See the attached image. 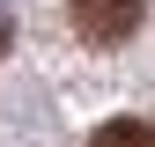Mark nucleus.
I'll use <instances>...</instances> for the list:
<instances>
[{"label": "nucleus", "mask_w": 155, "mask_h": 147, "mask_svg": "<svg viewBox=\"0 0 155 147\" xmlns=\"http://www.w3.org/2000/svg\"><path fill=\"white\" fill-rule=\"evenodd\" d=\"M140 15H148V0H67V22L81 44H126L133 30H140Z\"/></svg>", "instance_id": "f257e3e1"}, {"label": "nucleus", "mask_w": 155, "mask_h": 147, "mask_svg": "<svg viewBox=\"0 0 155 147\" xmlns=\"http://www.w3.org/2000/svg\"><path fill=\"white\" fill-rule=\"evenodd\" d=\"M89 147H155V125H148V118H111Z\"/></svg>", "instance_id": "f03ea898"}, {"label": "nucleus", "mask_w": 155, "mask_h": 147, "mask_svg": "<svg viewBox=\"0 0 155 147\" xmlns=\"http://www.w3.org/2000/svg\"><path fill=\"white\" fill-rule=\"evenodd\" d=\"M0 52H8V22H0Z\"/></svg>", "instance_id": "7ed1b4c3"}]
</instances>
